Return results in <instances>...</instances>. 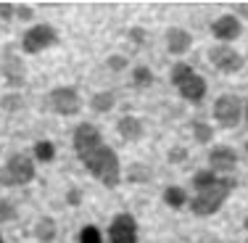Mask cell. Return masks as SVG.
<instances>
[{"label": "cell", "mask_w": 248, "mask_h": 243, "mask_svg": "<svg viewBox=\"0 0 248 243\" xmlns=\"http://www.w3.org/2000/svg\"><path fill=\"white\" fill-rule=\"evenodd\" d=\"M148 177H151V169L148 167H140V164H135V167L127 172V180L129 182H148Z\"/></svg>", "instance_id": "obj_24"}, {"label": "cell", "mask_w": 248, "mask_h": 243, "mask_svg": "<svg viewBox=\"0 0 248 243\" xmlns=\"http://www.w3.org/2000/svg\"><path fill=\"white\" fill-rule=\"evenodd\" d=\"M100 146H103V138H100L95 124L85 122V124H79V127L74 130V151H77V156H79L82 162H85L93 151H98Z\"/></svg>", "instance_id": "obj_6"}, {"label": "cell", "mask_w": 248, "mask_h": 243, "mask_svg": "<svg viewBox=\"0 0 248 243\" xmlns=\"http://www.w3.org/2000/svg\"><path fill=\"white\" fill-rule=\"evenodd\" d=\"M56 43H58V32L50 24H34L24 32L21 48H24V53H32L34 56V53H43V50L53 48Z\"/></svg>", "instance_id": "obj_4"}, {"label": "cell", "mask_w": 248, "mask_h": 243, "mask_svg": "<svg viewBox=\"0 0 248 243\" xmlns=\"http://www.w3.org/2000/svg\"><path fill=\"white\" fill-rule=\"evenodd\" d=\"M0 243H3V235H0Z\"/></svg>", "instance_id": "obj_34"}, {"label": "cell", "mask_w": 248, "mask_h": 243, "mask_svg": "<svg viewBox=\"0 0 248 243\" xmlns=\"http://www.w3.org/2000/svg\"><path fill=\"white\" fill-rule=\"evenodd\" d=\"M3 77L11 87H21L24 85V61L16 53H5L3 58Z\"/></svg>", "instance_id": "obj_12"}, {"label": "cell", "mask_w": 248, "mask_h": 243, "mask_svg": "<svg viewBox=\"0 0 248 243\" xmlns=\"http://www.w3.org/2000/svg\"><path fill=\"white\" fill-rule=\"evenodd\" d=\"M243 227L248 230V214H246V219H243Z\"/></svg>", "instance_id": "obj_32"}, {"label": "cell", "mask_w": 248, "mask_h": 243, "mask_svg": "<svg viewBox=\"0 0 248 243\" xmlns=\"http://www.w3.org/2000/svg\"><path fill=\"white\" fill-rule=\"evenodd\" d=\"M66 198H69V204H72V206H77V204H79V201H82V193L77 191V188H72V191H69V195H66Z\"/></svg>", "instance_id": "obj_30"}, {"label": "cell", "mask_w": 248, "mask_h": 243, "mask_svg": "<svg viewBox=\"0 0 248 243\" xmlns=\"http://www.w3.org/2000/svg\"><path fill=\"white\" fill-rule=\"evenodd\" d=\"M151 82H153V72L148 66H138V69H135V85H138V87H148Z\"/></svg>", "instance_id": "obj_25"}, {"label": "cell", "mask_w": 248, "mask_h": 243, "mask_svg": "<svg viewBox=\"0 0 248 243\" xmlns=\"http://www.w3.org/2000/svg\"><path fill=\"white\" fill-rule=\"evenodd\" d=\"M116 130L124 140H140V135H143V124H140L138 116H122L116 122Z\"/></svg>", "instance_id": "obj_15"}, {"label": "cell", "mask_w": 248, "mask_h": 243, "mask_svg": "<svg viewBox=\"0 0 248 243\" xmlns=\"http://www.w3.org/2000/svg\"><path fill=\"white\" fill-rule=\"evenodd\" d=\"M185 159H187V148H180V146H177V148H172V151H169V162H172V164H180V162H185Z\"/></svg>", "instance_id": "obj_27"}, {"label": "cell", "mask_w": 248, "mask_h": 243, "mask_svg": "<svg viewBox=\"0 0 248 243\" xmlns=\"http://www.w3.org/2000/svg\"><path fill=\"white\" fill-rule=\"evenodd\" d=\"M177 90H180V96L185 100H190V103H201L203 96H206V80L201 74H190L180 87H177Z\"/></svg>", "instance_id": "obj_13"}, {"label": "cell", "mask_w": 248, "mask_h": 243, "mask_svg": "<svg viewBox=\"0 0 248 243\" xmlns=\"http://www.w3.org/2000/svg\"><path fill=\"white\" fill-rule=\"evenodd\" d=\"M16 11H19V19H32V11H29L27 5H19Z\"/></svg>", "instance_id": "obj_31"}, {"label": "cell", "mask_w": 248, "mask_h": 243, "mask_svg": "<svg viewBox=\"0 0 248 243\" xmlns=\"http://www.w3.org/2000/svg\"><path fill=\"white\" fill-rule=\"evenodd\" d=\"M193 135H196L198 143H211V138H214V130H211L206 122H193Z\"/></svg>", "instance_id": "obj_21"}, {"label": "cell", "mask_w": 248, "mask_h": 243, "mask_svg": "<svg viewBox=\"0 0 248 243\" xmlns=\"http://www.w3.org/2000/svg\"><path fill=\"white\" fill-rule=\"evenodd\" d=\"M32 180H34V162L27 153H14L0 169V185L16 188V185H27Z\"/></svg>", "instance_id": "obj_3"}, {"label": "cell", "mask_w": 248, "mask_h": 243, "mask_svg": "<svg viewBox=\"0 0 248 243\" xmlns=\"http://www.w3.org/2000/svg\"><path fill=\"white\" fill-rule=\"evenodd\" d=\"M14 16H16V5L0 3V19H14Z\"/></svg>", "instance_id": "obj_28"}, {"label": "cell", "mask_w": 248, "mask_h": 243, "mask_svg": "<svg viewBox=\"0 0 248 243\" xmlns=\"http://www.w3.org/2000/svg\"><path fill=\"white\" fill-rule=\"evenodd\" d=\"M82 164H85L87 172H90L93 177H98L106 188H116V185H119L122 167H119V156H116V151L111 146L103 143L98 151H93Z\"/></svg>", "instance_id": "obj_1"}, {"label": "cell", "mask_w": 248, "mask_h": 243, "mask_svg": "<svg viewBox=\"0 0 248 243\" xmlns=\"http://www.w3.org/2000/svg\"><path fill=\"white\" fill-rule=\"evenodd\" d=\"M217 243H219V241H217Z\"/></svg>", "instance_id": "obj_36"}, {"label": "cell", "mask_w": 248, "mask_h": 243, "mask_svg": "<svg viewBox=\"0 0 248 243\" xmlns=\"http://www.w3.org/2000/svg\"><path fill=\"white\" fill-rule=\"evenodd\" d=\"M108 241L111 243H138V222L132 214H116L111 219L108 227Z\"/></svg>", "instance_id": "obj_8"}, {"label": "cell", "mask_w": 248, "mask_h": 243, "mask_svg": "<svg viewBox=\"0 0 248 243\" xmlns=\"http://www.w3.org/2000/svg\"><path fill=\"white\" fill-rule=\"evenodd\" d=\"M79 243H103V238H100V230L95 227V225H87V227H82Z\"/></svg>", "instance_id": "obj_23"}, {"label": "cell", "mask_w": 248, "mask_h": 243, "mask_svg": "<svg viewBox=\"0 0 248 243\" xmlns=\"http://www.w3.org/2000/svg\"><path fill=\"white\" fill-rule=\"evenodd\" d=\"M246 119H248V106H246Z\"/></svg>", "instance_id": "obj_33"}, {"label": "cell", "mask_w": 248, "mask_h": 243, "mask_svg": "<svg viewBox=\"0 0 248 243\" xmlns=\"http://www.w3.org/2000/svg\"><path fill=\"white\" fill-rule=\"evenodd\" d=\"M209 61L219 69L222 74H238L243 69V56L238 50H232L230 45H217V48L209 50Z\"/></svg>", "instance_id": "obj_7"}, {"label": "cell", "mask_w": 248, "mask_h": 243, "mask_svg": "<svg viewBox=\"0 0 248 243\" xmlns=\"http://www.w3.org/2000/svg\"><path fill=\"white\" fill-rule=\"evenodd\" d=\"M34 235H37V241H40V243H50L53 238H56V222H53L50 217L40 219L37 227H34Z\"/></svg>", "instance_id": "obj_17"}, {"label": "cell", "mask_w": 248, "mask_h": 243, "mask_svg": "<svg viewBox=\"0 0 248 243\" xmlns=\"http://www.w3.org/2000/svg\"><path fill=\"white\" fill-rule=\"evenodd\" d=\"M235 167H238V153H235L230 146L211 148V153H209V169L214 172V175H217V172L227 175V172H232Z\"/></svg>", "instance_id": "obj_10"}, {"label": "cell", "mask_w": 248, "mask_h": 243, "mask_svg": "<svg viewBox=\"0 0 248 243\" xmlns=\"http://www.w3.org/2000/svg\"><path fill=\"white\" fill-rule=\"evenodd\" d=\"M53 156H56V146L50 143V140H40L37 146H34V159L37 162H53Z\"/></svg>", "instance_id": "obj_20"}, {"label": "cell", "mask_w": 248, "mask_h": 243, "mask_svg": "<svg viewBox=\"0 0 248 243\" xmlns=\"http://www.w3.org/2000/svg\"><path fill=\"white\" fill-rule=\"evenodd\" d=\"M232 188H235V180H230V177H217L211 185L201 188L196 193V198L190 201L193 214H198V217L217 214V211L222 209V204L227 201V195L232 193Z\"/></svg>", "instance_id": "obj_2"}, {"label": "cell", "mask_w": 248, "mask_h": 243, "mask_svg": "<svg viewBox=\"0 0 248 243\" xmlns=\"http://www.w3.org/2000/svg\"><path fill=\"white\" fill-rule=\"evenodd\" d=\"M50 106L53 111H58L61 116H74L79 111L82 100H79V93L74 87H56L50 93Z\"/></svg>", "instance_id": "obj_9"}, {"label": "cell", "mask_w": 248, "mask_h": 243, "mask_svg": "<svg viewBox=\"0 0 248 243\" xmlns=\"http://www.w3.org/2000/svg\"><path fill=\"white\" fill-rule=\"evenodd\" d=\"M214 116L224 130L238 127L240 116H243V103H240V98L238 96H219L214 103Z\"/></svg>", "instance_id": "obj_5"}, {"label": "cell", "mask_w": 248, "mask_h": 243, "mask_svg": "<svg viewBox=\"0 0 248 243\" xmlns=\"http://www.w3.org/2000/svg\"><path fill=\"white\" fill-rule=\"evenodd\" d=\"M16 217V209L11 206V201H3L0 198V222H8V219Z\"/></svg>", "instance_id": "obj_26"}, {"label": "cell", "mask_w": 248, "mask_h": 243, "mask_svg": "<svg viewBox=\"0 0 248 243\" xmlns=\"http://www.w3.org/2000/svg\"><path fill=\"white\" fill-rule=\"evenodd\" d=\"M108 66L111 69H124V66H127V61H124L122 56H114V58H108Z\"/></svg>", "instance_id": "obj_29"}, {"label": "cell", "mask_w": 248, "mask_h": 243, "mask_svg": "<svg viewBox=\"0 0 248 243\" xmlns=\"http://www.w3.org/2000/svg\"><path fill=\"white\" fill-rule=\"evenodd\" d=\"M246 151H248V143H246Z\"/></svg>", "instance_id": "obj_35"}, {"label": "cell", "mask_w": 248, "mask_h": 243, "mask_svg": "<svg viewBox=\"0 0 248 243\" xmlns=\"http://www.w3.org/2000/svg\"><path fill=\"white\" fill-rule=\"evenodd\" d=\"M114 100H116L114 93H95V96H93V100H90V106L103 114V111H111V109H114Z\"/></svg>", "instance_id": "obj_18"}, {"label": "cell", "mask_w": 248, "mask_h": 243, "mask_svg": "<svg viewBox=\"0 0 248 243\" xmlns=\"http://www.w3.org/2000/svg\"><path fill=\"white\" fill-rule=\"evenodd\" d=\"M217 180V175L211 169H198L196 175H193V185H196V191H201V188L211 185V182Z\"/></svg>", "instance_id": "obj_22"}, {"label": "cell", "mask_w": 248, "mask_h": 243, "mask_svg": "<svg viewBox=\"0 0 248 243\" xmlns=\"http://www.w3.org/2000/svg\"><path fill=\"white\" fill-rule=\"evenodd\" d=\"M190 74H196V72H193V66H190V64H185V61H180V64H174V66H172V74H169V80H172L174 85L180 87Z\"/></svg>", "instance_id": "obj_19"}, {"label": "cell", "mask_w": 248, "mask_h": 243, "mask_svg": "<svg viewBox=\"0 0 248 243\" xmlns=\"http://www.w3.org/2000/svg\"><path fill=\"white\" fill-rule=\"evenodd\" d=\"M240 32H243L240 19H238V16H232V14H224V16H219V19L211 24V34H214L217 40H222L224 45H227L230 40L240 37Z\"/></svg>", "instance_id": "obj_11"}, {"label": "cell", "mask_w": 248, "mask_h": 243, "mask_svg": "<svg viewBox=\"0 0 248 243\" xmlns=\"http://www.w3.org/2000/svg\"><path fill=\"white\" fill-rule=\"evenodd\" d=\"M193 45V37L185 32V29L180 27H172L167 32V50L172 53V56H182V53H187V48Z\"/></svg>", "instance_id": "obj_14"}, {"label": "cell", "mask_w": 248, "mask_h": 243, "mask_svg": "<svg viewBox=\"0 0 248 243\" xmlns=\"http://www.w3.org/2000/svg\"><path fill=\"white\" fill-rule=\"evenodd\" d=\"M164 201H167V206H172V209H182L185 204H190L185 188H177V185H172V188L164 191Z\"/></svg>", "instance_id": "obj_16"}]
</instances>
